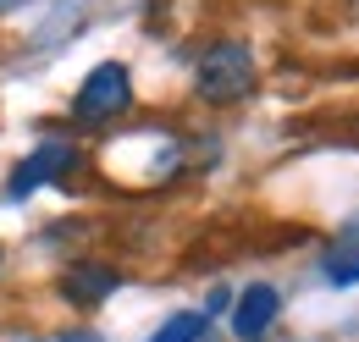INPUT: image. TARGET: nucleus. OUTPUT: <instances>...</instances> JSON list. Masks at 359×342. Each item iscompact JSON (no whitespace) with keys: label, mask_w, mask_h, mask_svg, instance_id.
Returning <instances> with one entry per match:
<instances>
[{"label":"nucleus","mask_w":359,"mask_h":342,"mask_svg":"<svg viewBox=\"0 0 359 342\" xmlns=\"http://www.w3.org/2000/svg\"><path fill=\"white\" fill-rule=\"evenodd\" d=\"M122 287V276L111 271V265H100V259H78L67 276H61V293L72 303H83V309H94V303H105L111 293Z\"/></svg>","instance_id":"obj_5"},{"label":"nucleus","mask_w":359,"mask_h":342,"mask_svg":"<svg viewBox=\"0 0 359 342\" xmlns=\"http://www.w3.org/2000/svg\"><path fill=\"white\" fill-rule=\"evenodd\" d=\"M210 342H216V337H210Z\"/></svg>","instance_id":"obj_10"},{"label":"nucleus","mask_w":359,"mask_h":342,"mask_svg":"<svg viewBox=\"0 0 359 342\" xmlns=\"http://www.w3.org/2000/svg\"><path fill=\"white\" fill-rule=\"evenodd\" d=\"M276 315H282V293L271 287V282H255L243 299H238V309H232V331L243 342H260L276 326Z\"/></svg>","instance_id":"obj_4"},{"label":"nucleus","mask_w":359,"mask_h":342,"mask_svg":"<svg viewBox=\"0 0 359 342\" xmlns=\"http://www.w3.org/2000/svg\"><path fill=\"white\" fill-rule=\"evenodd\" d=\"M149 342H210V315L205 309H177Z\"/></svg>","instance_id":"obj_6"},{"label":"nucleus","mask_w":359,"mask_h":342,"mask_svg":"<svg viewBox=\"0 0 359 342\" xmlns=\"http://www.w3.org/2000/svg\"><path fill=\"white\" fill-rule=\"evenodd\" d=\"M6 6H11V0H0V11H6Z\"/></svg>","instance_id":"obj_9"},{"label":"nucleus","mask_w":359,"mask_h":342,"mask_svg":"<svg viewBox=\"0 0 359 342\" xmlns=\"http://www.w3.org/2000/svg\"><path fill=\"white\" fill-rule=\"evenodd\" d=\"M128 105H133V78H128V67H122V61H100L89 78H83L78 100H72V122H78V128H111Z\"/></svg>","instance_id":"obj_2"},{"label":"nucleus","mask_w":359,"mask_h":342,"mask_svg":"<svg viewBox=\"0 0 359 342\" xmlns=\"http://www.w3.org/2000/svg\"><path fill=\"white\" fill-rule=\"evenodd\" d=\"M61 342H100V337H89V331H67Z\"/></svg>","instance_id":"obj_8"},{"label":"nucleus","mask_w":359,"mask_h":342,"mask_svg":"<svg viewBox=\"0 0 359 342\" xmlns=\"http://www.w3.org/2000/svg\"><path fill=\"white\" fill-rule=\"evenodd\" d=\"M194 88L210 105H238L255 88V50L243 39H216L199 55V67H194Z\"/></svg>","instance_id":"obj_1"},{"label":"nucleus","mask_w":359,"mask_h":342,"mask_svg":"<svg viewBox=\"0 0 359 342\" xmlns=\"http://www.w3.org/2000/svg\"><path fill=\"white\" fill-rule=\"evenodd\" d=\"M67 171H78V144H72V138H45L28 160H17V171L6 177V199H28L34 188L61 182Z\"/></svg>","instance_id":"obj_3"},{"label":"nucleus","mask_w":359,"mask_h":342,"mask_svg":"<svg viewBox=\"0 0 359 342\" xmlns=\"http://www.w3.org/2000/svg\"><path fill=\"white\" fill-rule=\"evenodd\" d=\"M320 271H326V282H332V287H359V232H354V238H343V243L326 254Z\"/></svg>","instance_id":"obj_7"}]
</instances>
